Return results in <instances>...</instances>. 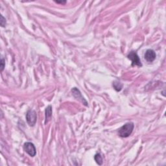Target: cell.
<instances>
[{
	"label": "cell",
	"instance_id": "6da1fadb",
	"mask_svg": "<svg viewBox=\"0 0 166 166\" xmlns=\"http://www.w3.org/2000/svg\"><path fill=\"white\" fill-rule=\"evenodd\" d=\"M134 127V125L132 122H129L125 124L119 129L118 134L121 138H127L132 134Z\"/></svg>",
	"mask_w": 166,
	"mask_h": 166
},
{
	"label": "cell",
	"instance_id": "7a4b0ae2",
	"mask_svg": "<svg viewBox=\"0 0 166 166\" xmlns=\"http://www.w3.org/2000/svg\"><path fill=\"white\" fill-rule=\"evenodd\" d=\"M26 119L27 123L29 125V126H35L37 120V112L35 110H29L27 112Z\"/></svg>",
	"mask_w": 166,
	"mask_h": 166
},
{
	"label": "cell",
	"instance_id": "3957f363",
	"mask_svg": "<svg viewBox=\"0 0 166 166\" xmlns=\"http://www.w3.org/2000/svg\"><path fill=\"white\" fill-rule=\"evenodd\" d=\"M127 58L132 61V66H138L139 67H142V64L141 62L138 55L134 51H131L127 56Z\"/></svg>",
	"mask_w": 166,
	"mask_h": 166
},
{
	"label": "cell",
	"instance_id": "277c9868",
	"mask_svg": "<svg viewBox=\"0 0 166 166\" xmlns=\"http://www.w3.org/2000/svg\"><path fill=\"white\" fill-rule=\"evenodd\" d=\"M24 149L28 154L32 157H34L36 154H37V150H36V148L33 143H25L24 145Z\"/></svg>",
	"mask_w": 166,
	"mask_h": 166
},
{
	"label": "cell",
	"instance_id": "5b68a950",
	"mask_svg": "<svg viewBox=\"0 0 166 166\" xmlns=\"http://www.w3.org/2000/svg\"><path fill=\"white\" fill-rule=\"evenodd\" d=\"M71 92H72V94L73 95V96L75 97V99H77V100L82 102V103L85 104V106H88L87 101L85 100V98H84L83 96H82L81 91H79V89H77V88H73L72 90H71Z\"/></svg>",
	"mask_w": 166,
	"mask_h": 166
},
{
	"label": "cell",
	"instance_id": "8992f818",
	"mask_svg": "<svg viewBox=\"0 0 166 166\" xmlns=\"http://www.w3.org/2000/svg\"><path fill=\"white\" fill-rule=\"evenodd\" d=\"M144 57L145 59L146 60L147 62H152L154 60L156 57H157V55H156L154 51H153L152 49H148L147 50V51L145 52Z\"/></svg>",
	"mask_w": 166,
	"mask_h": 166
},
{
	"label": "cell",
	"instance_id": "52a82bcc",
	"mask_svg": "<svg viewBox=\"0 0 166 166\" xmlns=\"http://www.w3.org/2000/svg\"><path fill=\"white\" fill-rule=\"evenodd\" d=\"M52 116V107L51 105L48 106L45 109V123L49 121Z\"/></svg>",
	"mask_w": 166,
	"mask_h": 166
},
{
	"label": "cell",
	"instance_id": "ba28073f",
	"mask_svg": "<svg viewBox=\"0 0 166 166\" xmlns=\"http://www.w3.org/2000/svg\"><path fill=\"white\" fill-rule=\"evenodd\" d=\"M113 86L115 90H116L117 91H119L121 90V89L123 88V85H122V83H120L119 81H116L113 83Z\"/></svg>",
	"mask_w": 166,
	"mask_h": 166
},
{
	"label": "cell",
	"instance_id": "9c48e42d",
	"mask_svg": "<svg viewBox=\"0 0 166 166\" xmlns=\"http://www.w3.org/2000/svg\"><path fill=\"white\" fill-rule=\"evenodd\" d=\"M94 159H95L96 162H97L98 164L99 165L103 164V158H102V157L99 153H98V154H96L95 155V157H94Z\"/></svg>",
	"mask_w": 166,
	"mask_h": 166
},
{
	"label": "cell",
	"instance_id": "30bf717a",
	"mask_svg": "<svg viewBox=\"0 0 166 166\" xmlns=\"http://www.w3.org/2000/svg\"><path fill=\"white\" fill-rule=\"evenodd\" d=\"M0 24L2 27H5L6 24V20L4 18L3 16H1V21H0Z\"/></svg>",
	"mask_w": 166,
	"mask_h": 166
},
{
	"label": "cell",
	"instance_id": "8fae6325",
	"mask_svg": "<svg viewBox=\"0 0 166 166\" xmlns=\"http://www.w3.org/2000/svg\"><path fill=\"white\" fill-rule=\"evenodd\" d=\"M5 68V61L3 58H1V71L3 70V69Z\"/></svg>",
	"mask_w": 166,
	"mask_h": 166
},
{
	"label": "cell",
	"instance_id": "7c38bea8",
	"mask_svg": "<svg viewBox=\"0 0 166 166\" xmlns=\"http://www.w3.org/2000/svg\"><path fill=\"white\" fill-rule=\"evenodd\" d=\"M56 3H61V4H65L66 3V1H55Z\"/></svg>",
	"mask_w": 166,
	"mask_h": 166
}]
</instances>
